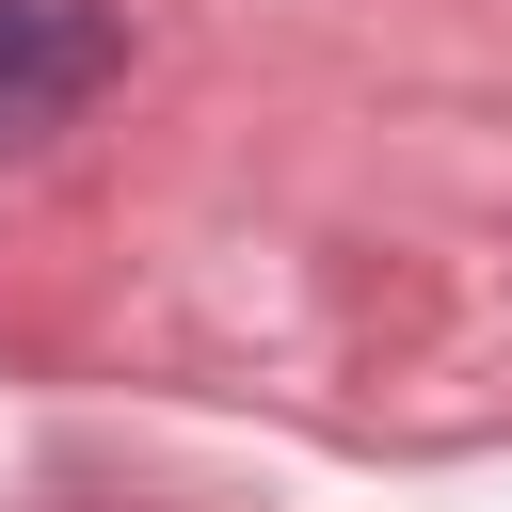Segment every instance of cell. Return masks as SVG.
Wrapping results in <instances>:
<instances>
[{
	"label": "cell",
	"instance_id": "1",
	"mask_svg": "<svg viewBox=\"0 0 512 512\" xmlns=\"http://www.w3.org/2000/svg\"><path fill=\"white\" fill-rule=\"evenodd\" d=\"M112 80V0H0V144L64 128Z\"/></svg>",
	"mask_w": 512,
	"mask_h": 512
}]
</instances>
